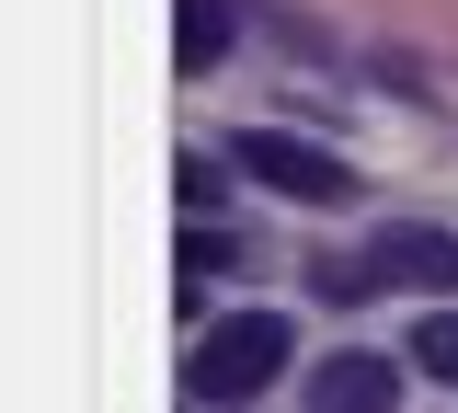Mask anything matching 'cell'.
Listing matches in <instances>:
<instances>
[{
  "label": "cell",
  "mask_w": 458,
  "mask_h": 413,
  "mask_svg": "<svg viewBox=\"0 0 458 413\" xmlns=\"http://www.w3.org/2000/svg\"><path fill=\"white\" fill-rule=\"evenodd\" d=\"M286 356H298L286 310H229V322H207V333H195L183 391H195V402H264V391L286 379Z\"/></svg>",
  "instance_id": "obj_1"
},
{
  "label": "cell",
  "mask_w": 458,
  "mask_h": 413,
  "mask_svg": "<svg viewBox=\"0 0 458 413\" xmlns=\"http://www.w3.org/2000/svg\"><path fill=\"white\" fill-rule=\"evenodd\" d=\"M412 367H436V379L458 391V310H447V298H436V310L412 322Z\"/></svg>",
  "instance_id": "obj_6"
},
{
  "label": "cell",
  "mask_w": 458,
  "mask_h": 413,
  "mask_svg": "<svg viewBox=\"0 0 458 413\" xmlns=\"http://www.w3.org/2000/svg\"><path fill=\"white\" fill-rule=\"evenodd\" d=\"M172 195H183V207L207 219V207H218V161H172Z\"/></svg>",
  "instance_id": "obj_7"
},
{
  "label": "cell",
  "mask_w": 458,
  "mask_h": 413,
  "mask_svg": "<svg viewBox=\"0 0 458 413\" xmlns=\"http://www.w3.org/2000/svg\"><path fill=\"white\" fill-rule=\"evenodd\" d=\"M310 413H401V367L367 356V345L321 356V367H310Z\"/></svg>",
  "instance_id": "obj_4"
},
{
  "label": "cell",
  "mask_w": 458,
  "mask_h": 413,
  "mask_svg": "<svg viewBox=\"0 0 458 413\" xmlns=\"http://www.w3.org/2000/svg\"><path fill=\"white\" fill-rule=\"evenodd\" d=\"M229 58V0H172V69H218Z\"/></svg>",
  "instance_id": "obj_5"
},
{
  "label": "cell",
  "mask_w": 458,
  "mask_h": 413,
  "mask_svg": "<svg viewBox=\"0 0 458 413\" xmlns=\"http://www.w3.org/2000/svg\"><path fill=\"white\" fill-rule=\"evenodd\" d=\"M229 161L264 184V195H286V207H344V195H355V173H344L333 150H321V138H286V126H241Z\"/></svg>",
  "instance_id": "obj_2"
},
{
  "label": "cell",
  "mask_w": 458,
  "mask_h": 413,
  "mask_svg": "<svg viewBox=\"0 0 458 413\" xmlns=\"http://www.w3.org/2000/svg\"><path fill=\"white\" fill-rule=\"evenodd\" d=\"M367 276H378V288L458 298V230H436V219H390V230L367 241Z\"/></svg>",
  "instance_id": "obj_3"
}]
</instances>
